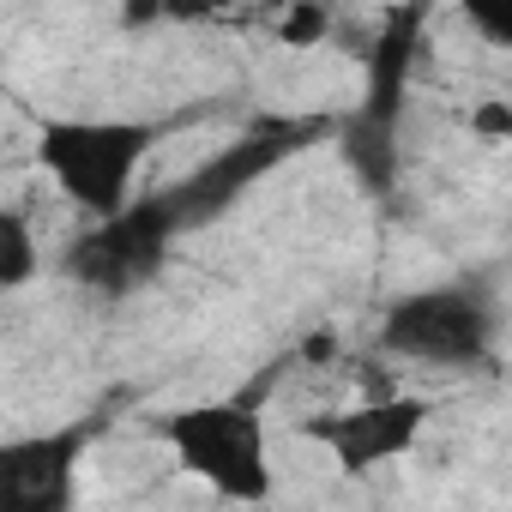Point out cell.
Instances as JSON below:
<instances>
[{"instance_id": "cell-1", "label": "cell", "mask_w": 512, "mask_h": 512, "mask_svg": "<svg viewBox=\"0 0 512 512\" xmlns=\"http://www.w3.org/2000/svg\"><path fill=\"white\" fill-rule=\"evenodd\" d=\"M151 434L169 452V464L223 506H266L278 494V458H272L260 392L175 404L151 416Z\"/></svg>"}, {"instance_id": "cell-2", "label": "cell", "mask_w": 512, "mask_h": 512, "mask_svg": "<svg viewBox=\"0 0 512 512\" xmlns=\"http://www.w3.org/2000/svg\"><path fill=\"white\" fill-rule=\"evenodd\" d=\"M169 121H145V115H49L37 121V169L61 187V199H73L91 223L121 217L139 193V169L151 163V151L163 145Z\"/></svg>"}, {"instance_id": "cell-3", "label": "cell", "mask_w": 512, "mask_h": 512, "mask_svg": "<svg viewBox=\"0 0 512 512\" xmlns=\"http://www.w3.org/2000/svg\"><path fill=\"white\" fill-rule=\"evenodd\" d=\"M500 338V302L482 284L404 290L380 314V350L422 368H482Z\"/></svg>"}, {"instance_id": "cell-4", "label": "cell", "mask_w": 512, "mask_h": 512, "mask_svg": "<svg viewBox=\"0 0 512 512\" xmlns=\"http://www.w3.org/2000/svg\"><path fill=\"white\" fill-rule=\"evenodd\" d=\"M428 422H434V398H422V392H374V398H356L344 410L308 416L302 434L332 458V470L344 482H362V476L392 470L398 458H410L416 440L428 434Z\"/></svg>"}, {"instance_id": "cell-5", "label": "cell", "mask_w": 512, "mask_h": 512, "mask_svg": "<svg viewBox=\"0 0 512 512\" xmlns=\"http://www.w3.org/2000/svg\"><path fill=\"white\" fill-rule=\"evenodd\" d=\"M181 211L187 199L169 193V199H133L121 217L109 223H91V235H79L67 247V272L97 290V296H127L139 290L145 278H157V266L169 260V241L181 229Z\"/></svg>"}, {"instance_id": "cell-6", "label": "cell", "mask_w": 512, "mask_h": 512, "mask_svg": "<svg viewBox=\"0 0 512 512\" xmlns=\"http://www.w3.org/2000/svg\"><path fill=\"white\" fill-rule=\"evenodd\" d=\"M97 422L0 434V512H73Z\"/></svg>"}, {"instance_id": "cell-7", "label": "cell", "mask_w": 512, "mask_h": 512, "mask_svg": "<svg viewBox=\"0 0 512 512\" xmlns=\"http://www.w3.org/2000/svg\"><path fill=\"white\" fill-rule=\"evenodd\" d=\"M37 272H43V247H37L31 217L19 205H0V296L25 290Z\"/></svg>"}, {"instance_id": "cell-8", "label": "cell", "mask_w": 512, "mask_h": 512, "mask_svg": "<svg viewBox=\"0 0 512 512\" xmlns=\"http://www.w3.org/2000/svg\"><path fill=\"white\" fill-rule=\"evenodd\" d=\"M284 37H290V43H308V37H326V13H296V19L284 25Z\"/></svg>"}]
</instances>
